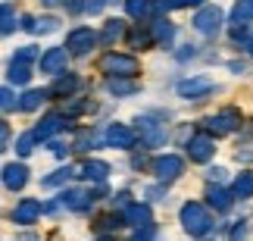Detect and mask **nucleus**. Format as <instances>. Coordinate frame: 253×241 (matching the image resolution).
I'll return each mask as SVG.
<instances>
[{
    "instance_id": "20e7f679",
    "label": "nucleus",
    "mask_w": 253,
    "mask_h": 241,
    "mask_svg": "<svg viewBox=\"0 0 253 241\" xmlns=\"http://www.w3.org/2000/svg\"><path fill=\"white\" fill-rule=\"evenodd\" d=\"M94 44H97V35H94L91 25H75L66 35V53H72V56H84Z\"/></svg>"
},
{
    "instance_id": "ea45409f",
    "label": "nucleus",
    "mask_w": 253,
    "mask_h": 241,
    "mask_svg": "<svg viewBox=\"0 0 253 241\" xmlns=\"http://www.w3.org/2000/svg\"><path fill=\"white\" fill-rule=\"evenodd\" d=\"M50 150H53V157H66V153H69V147H66L63 141H50Z\"/></svg>"
},
{
    "instance_id": "1a4fd4ad",
    "label": "nucleus",
    "mask_w": 253,
    "mask_h": 241,
    "mask_svg": "<svg viewBox=\"0 0 253 241\" xmlns=\"http://www.w3.org/2000/svg\"><path fill=\"white\" fill-rule=\"evenodd\" d=\"M44 213V207H41V200H35V197H22L19 204L13 207V223L16 226H35L38 223V216Z\"/></svg>"
},
{
    "instance_id": "cd10ccee",
    "label": "nucleus",
    "mask_w": 253,
    "mask_h": 241,
    "mask_svg": "<svg viewBox=\"0 0 253 241\" xmlns=\"http://www.w3.org/2000/svg\"><path fill=\"white\" fill-rule=\"evenodd\" d=\"M72 166H63V169H56V172H50V176H47L44 182H41V185L44 188H60V185H66V182H69L72 179Z\"/></svg>"
},
{
    "instance_id": "37998d69",
    "label": "nucleus",
    "mask_w": 253,
    "mask_h": 241,
    "mask_svg": "<svg viewBox=\"0 0 253 241\" xmlns=\"http://www.w3.org/2000/svg\"><path fill=\"white\" fill-rule=\"evenodd\" d=\"M238 160H250V163H253V147H244V150H238Z\"/></svg>"
},
{
    "instance_id": "c03bdc74",
    "label": "nucleus",
    "mask_w": 253,
    "mask_h": 241,
    "mask_svg": "<svg viewBox=\"0 0 253 241\" xmlns=\"http://www.w3.org/2000/svg\"><path fill=\"white\" fill-rule=\"evenodd\" d=\"M44 6H56V3H63V0H41Z\"/></svg>"
},
{
    "instance_id": "2eb2a0df",
    "label": "nucleus",
    "mask_w": 253,
    "mask_h": 241,
    "mask_svg": "<svg viewBox=\"0 0 253 241\" xmlns=\"http://www.w3.org/2000/svg\"><path fill=\"white\" fill-rule=\"evenodd\" d=\"M91 204H94L91 191H82V188H72V191H63V194H60V207H69V210H75V213L87 210Z\"/></svg>"
},
{
    "instance_id": "7c9ffc66",
    "label": "nucleus",
    "mask_w": 253,
    "mask_h": 241,
    "mask_svg": "<svg viewBox=\"0 0 253 241\" xmlns=\"http://www.w3.org/2000/svg\"><path fill=\"white\" fill-rule=\"evenodd\" d=\"M125 9H128L131 19H144L150 13V3H147V0H125Z\"/></svg>"
},
{
    "instance_id": "9d476101",
    "label": "nucleus",
    "mask_w": 253,
    "mask_h": 241,
    "mask_svg": "<svg viewBox=\"0 0 253 241\" xmlns=\"http://www.w3.org/2000/svg\"><path fill=\"white\" fill-rule=\"evenodd\" d=\"M210 91H216V82L207 79V75H191V79L178 82V94L181 97H191V100H197V97H203V94H210Z\"/></svg>"
},
{
    "instance_id": "a19ab883",
    "label": "nucleus",
    "mask_w": 253,
    "mask_h": 241,
    "mask_svg": "<svg viewBox=\"0 0 253 241\" xmlns=\"http://www.w3.org/2000/svg\"><path fill=\"white\" fill-rule=\"evenodd\" d=\"M144 194H147L150 200H163V197H166V188H147Z\"/></svg>"
},
{
    "instance_id": "bb28decb",
    "label": "nucleus",
    "mask_w": 253,
    "mask_h": 241,
    "mask_svg": "<svg viewBox=\"0 0 253 241\" xmlns=\"http://www.w3.org/2000/svg\"><path fill=\"white\" fill-rule=\"evenodd\" d=\"M235 197H241V200L253 197V169H247V172H241V176H238V182H235Z\"/></svg>"
},
{
    "instance_id": "f8f14e48",
    "label": "nucleus",
    "mask_w": 253,
    "mask_h": 241,
    "mask_svg": "<svg viewBox=\"0 0 253 241\" xmlns=\"http://www.w3.org/2000/svg\"><path fill=\"white\" fill-rule=\"evenodd\" d=\"M66 60H69V53H66V47H50V50L38 53V63H41V72L47 75H56L66 69Z\"/></svg>"
},
{
    "instance_id": "7ed1b4c3",
    "label": "nucleus",
    "mask_w": 253,
    "mask_h": 241,
    "mask_svg": "<svg viewBox=\"0 0 253 241\" xmlns=\"http://www.w3.org/2000/svg\"><path fill=\"white\" fill-rule=\"evenodd\" d=\"M235 129H241V110H235V107H225V110H219L216 116L207 119V135H216V138L231 135Z\"/></svg>"
},
{
    "instance_id": "412c9836",
    "label": "nucleus",
    "mask_w": 253,
    "mask_h": 241,
    "mask_svg": "<svg viewBox=\"0 0 253 241\" xmlns=\"http://www.w3.org/2000/svg\"><path fill=\"white\" fill-rule=\"evenodd\" d=\"M6 79H9V85H28V82H32V66H28V63H16V60H9Z\"/></svg>"
},
{
    "instance_id": "f03ea898",
    "label": "nucleus",
    "mask_w": 253,
    "mask_h": 241,
    "mask_svg": "<svg viewBox=\"0 0 253 241\" xmlns=\"http://www.w3.org/2000/svg\"><path fill=\"white\" fill-rule=\"evenodd\" d=\"M100 66H103V72H110V75H116V79H134V75L141 72V60L138 56H131V53H116V50H110L100 60Z\"/></svg>"
},
{
    "instance_id": "72a5a7b5",
    "label": "nucleus",
    "mask_w": 253,
    "mask_h": 241,
    "mask_svg": "<svg viewBox=\"0 0 253 241\" xmlns=\"http://www.w3.org/2000/svg\"><path fill=\"white\" fill-rule=\"evenodd\" d=\"M203 0H160L157 9H181V6H200Z\"/></svg>"
},
{
    "instance_id": "a878e982",
    "label": "nucleus",
    "mask_w": 253,
    "mask_h": 241,
    "mask_svg": "<svg viewBox=\"0 0 253 241\" xmlns=\"http://www.w3.org/2000/svg\"><path fill=\"white\" fill-rule=\"evenodd\" d=\"M106 91H110L113 97H125V94L138 91V85H134L131 79H110V82H106Z\"/></svg>"
},
{
    "instance_id": "f704fd0d",
    "label": "nucleus",
    "mask_w": 253,
    "mask_h": 241,
    "mask_svg": "<svg viewBox=\"0 0 253 241\" xmlns=\"http://www.w3.org/2000/svg\"><path fill=\"white\" fill-rule=\"evenodd\" d=\"M134 241H157V226H141V229H134Z\"/></svg>"
},
{
    "instance_id": "4be33fe9",
    "label": "nucleus",
    "mask_w": 253,
    "mask_h": 241,
    "mask_svg": "<svg viewBox=\"0 0 253 241\" xmlns=\"http://www.w3.org/2000/svg\"><path fill=\"white\" fill-rule=\"evenodd\" d=\"M44 100H47V91H38V88H35V91H25L22 97H19L16 110H22V113H35Z\"/></svg>"
},
{
    "instance_id": "423d86ee",
    "label": "nucleus",
    "mask_w": 253,
    "mask_h": 241,
    "mask_svg": "<svg viewBox=\"0 0 253 241\" xmlns=\"http://www.w3.org/2000/svg\"><path fill=\"white\" fill-rule=\"evenodd\" d=\"M181 172H184V160L178 153H160V157L153 160V176H157L163 185H166V182H175Z\"/></svg>"
},
{
    "instance_id": "39448f33",
    "label": "nucleus",
    "mask_w": 253,
    "mask_h": 241,
    "mask_svg": "<svg viewBox=\"0 0 253 241\" xmlns=\"http://www.w3.org/2000/svg\"><path fill=\"white\" fill-rule=\"evenodd\" d=\"M194 28H197L200 35H219V28H222V9L216 3H207V6H200L197 13H194Z\"/></svg>"
},
{
    "instance_id": "6ab92c4d",
    "label": "nucleus",
    "mask_w": 253,
    "mask_h": 241,
    "mask_svg": "<svg viewBox=\"0 0 253 241\" xmlns=\"http://www.w3.org/2000/svg\"><path fill=\"white\" fill-rule=\"evenodd\" d=\"M16 28H19V13L9 0H3L0 3V35H13Z\"/></svg>"
},
{
    "instance_id": "f3484780",
    "label": "nucleus",
    "mask_w": 253,
    "mask_h": 241,
    "mask_svg": "<svg viewBox=\"0 0 253 241\" xmlns=\"http://www.w3.org/2000/svg\"><path fill=\"white\" fill-rule=\"evenodd\" d=\"M150 35H153V44L169 47V44L175 41V25L169 22V19H160V22H153V25H150Z\"/></svg>"
},
{
    "instance_id": "58836bf2",
    "label": "nucleus",
    "mask_w": 253,
    "mask_h": 241,
    "mask_svg": "<svg viewBox=\"0 0 253 241\" xmlns=\"http://www.w3.org/2000/svg\"><path fill=\"white\" fill-rule=\"evenodd\" d=\"M194 56H197V47H194V44H184L181 53H178V60L184 63V60H194Z\"/></svg>"
},
{
    "instance_id": "de8ad7c7",
    "label": "nucleus",
    "mask_w": 253,
    "mask_h": 241,
    "mask_svg": "<svg viewBox=\"0 0 253 241\" xmlns=\"http://www.w3.org/2000/svg\"><path fill=\"white\" fill-rule=\"evenodd\" d=\"M97 241H113V238H97Z\"/></svg>"
},
{
    "instance_id": "e433bc0d",
    "label": "nucleus",
    "mask_w": 253,
    "mask_h": 241,
    "mask_svg": "<svg viewBox=\"0 0 253 241\" xmlns=\"http://www.w3.org/2000/svg\"><path fill=\"white\" fill-rule=\"evenodd\" d=\"M106 3H110V0H87L84 9H87L91 16H97V13H103V6H106Z\"/></svg>"
},
{
    "instance_id": "473e14b6",
    "label": "nucleus",
    "mask_w": 253,
    "mask_h": 241,
    "mask_svg": "<svg viewBox=\"0 0 253 241\" xmlns=\"http://www.w3.org/2000/svg\"><path fill=\"white\" fill-rule=\"evenodd\" d=\"M13 60H16V63H28V66H32V63L38 60V47H32V44H28V47H19V50L13 53Z\"/></svg>"
},
{
    "instance_id": "c9c22d12",
    "label": "nucleus",
    "mask_w": 253,
    "mask_h": 241,
    "mask_svg": "<svg viewBox=\"0 0 253 241\" xmlns=\"http://www.w3.org/2000/svg\"><path fill=\"white\" fill-rule=\"evenodd\" d=\"M9 138H13V132H9V125L0 119V153H3L6 147H9Z\"/></svg>"
},
{
    "instance_id": "6e6552de",
    "label": "nucleus",
    "mask_w": 253,
    "mask_h": 241,
    "mask_svg": "<svg viewBox=\"0 0 253 241\" xmlns=\"http://www.w3.org/2000/svg\"><path fill=\"white\" fill-rule=\"evenodd\" d=\"M184 150H188L191 163H210L212 153H216V141H212V135H191Z\"/></svg>"
},
{
    "instance_id": "79ce46f5",
    "label": "nucleus",
    "mask_w": 253,
    "mask_h": 241,
    "mask_svg": "<svg viewBox=\"0 0 253 241\" xmlns=\"http://www.w3.org/2000/svg\"><path fill=\"white\" fill-rule=\"evenodd\" d=\"M210 182H225V169H222V166H212L210 169Z\"/></svg>"
},
{
    "instance_id": "4468645a",
    "label": "nucleus",
    "mask_w": 253,
    "mask_h": 241,
    "mask_svg": "<svg viewBox=\"0 0 253 241\" xmlns=\"http://www.w3.org/2000/svg\"><path fill=\"white\" fill-rule=\"evenodd\" d=\"M63 125H66V116H63V113H50V116H44L41 122H38V129H35L32 135H35L38 141H50L53 135L63 129Z\"/></svg>"
},
{
    "instance_id": "c756f323",
    "label": "nucleus",
    "mask_w": 253,
    "mask_h": 241,
    "mask_svg": "<svg viewBox=\"0 0 253 241\" xmlns=\"http://www.w3.org/2000/svg\"><path fill=\"white\" fill-rule=\"evenodd\" d=\"M35 144H38V138L32 132H25V135H19V141H16V153L19 157H32V150H35Z\"/></svg>"
},
{
    "instance_id": "2f4dec72",
    "label": "nucleus",
    "mask_w": 253,
    "mask_h": 241,
    "mask_svg": "<svg viewBox=\"0 0 253 241\" xmlns=\"http://www.w3.org/2000/svg\"><path fill=\"white\" fill-rule=\"evenodd\" d=\"M131 44H134V47H150V44H153V35H150V25H147V28H144V32H141V25H138V28H134V32H131Z\"/></svg>"
},
{
    "instance_id": "9b49d317",
    "label": "nucleus",
    "mask_w": 253,
    "mask_h": 241,
    "mask_svg": "<svg viewBox=\"0 0 253 241\" xmlns=\"http://www.w3.org/2000/svg\"><path fill=\"white\" fill-rule=\"evenodd\" d=\"M0 182H3L6 191H22L28 185V166L25 163H6L3 172H0Z\"/></svg>"
},
{
    "instance_id": "ddd939ff",
    "label": "nucleus",
    "mask_w": 253,
    "mask_h": 241,
    "mask_svg": "<svg viewBox=\"0 0 253 241\" xmlns=\"http://www.w3.org/2000/svg\"><path fill=\"white\" fill-rule=\"evenodd\" d=\"M106 144H113L119 150H128V147H134V132L122 122H113V125H106Z\"/></svg>"
},
{
    "instance_id": "aec40b11",
    "label": "nucleus",
    "mask_w": 253,
    "mask_h": 241,
    "mask_svg": "<svg viewBox=\"0 0 253 241\" xmlns=\"http://www.w3.org/2000/svg\"><path fill=\"white\" fill-rule=\"evenodd\" d=\"M79 172H82V179H87V182H106V176H110V166H106L103 160H87Z\"/></svg>"
},
{
    "instance_id": "dca6fc26",
    "label": "nucleus",
    "mask_w": 253,
    "mask_h": 241,
    "mask_svg": "<svg viewBox=\"0 0 253 241\" xmlns=\"http://www.w3.org/2000/svg\"><path fill=\"white\" fill-rule=\"evenodd\" d=\"M125 223L134 226V229H141V226H150L153 223V213H150V207L147 204H128L125 207Z\"/></svg>"
},
{
    "instance_id": "393cba45",
    "label": "nucleus",
    "mask_w": 253,
    "mask_h": 241,
    "mask_svg": "<svg viewBox=\"0 0 253 241\" xmlns=\"http://www.w3.org/2000/svg\"><path fill=\"white\" fill-rule=\"evenodd\" d=\"M56 28H60V19L56 16H38V19H32V28H28V32L32 35H50Z\"/></svg>"
},
{
    "instance_id": "4c0bfd02",
    "label": "nucleus",
    "mask_w": 253,
    "mask_h": 241,
    "mask_svg": "<svg viewBox=\"0 0 253 241\" xmlns=\"http://www.w3.org/2000/svg\"><path fill=\"white\" fill-rule=\"evenodd\" d=\"M228 241H247V226H244V223H238L235 229H231V235H228Z\"/></svg>"
},
{
    "instance_id": "c85d7f7f",
    "label": "nucleus",
    "mask_w": 253,
    "mask_h": 241,
    "mask_svg": "<svg viewBox=\"0 0 253 241\" xmlns=\"http://www.w3.org/2000/svg\"><path fill=\"white\" fill-rule=\"evenodd\" d=\"M231 19H235V22H247V19H253V0H238L235 9H231Z\"/></svg>"
},
{
    "instance_id": "49530a36",
    "label": "nucleus",
    "mask_w": 253,
    "mask_h": 241,
    "mask_svg": "<svg viewBox=\"0 0 253 241\" xmlns=\"http://www.w3.org/2000/svg\"><path fill=\"white\" fill-rule=\"evenodd\" d=\"M19 241H38V238L35 235H25V238H19Z\"/></svg>"
},
{
    "instance_id": "f257e3e1",
    "label": "nucleus",
    "mask_w": 253,
    "mask_h": 241,
    "mask_svg": "<svg viewBox=\"0 0 253 241\" xmlns=\"http://www.w3.org/2000/svg\"><path fill=\"white\" fill-rule=\"evenodd\" d=\"M181 226H184V232L194 235V238H203V235H210L212 229H216V219H212L210 213V207H203L200 200H188V204L181 207Z\"/></svg>"
},
{
    "instance_id": "a18cd8bd",
    "label": "nucleus",
    "mask_w": 253,
    "mask_h": 241,
    "mask_svg": "<svg viewBox=\"0 0 253 241\" xmlns=\"http://www.w3.org/2000/svg\"><path fill=\"white\" fill-rule=\"evenodd\" d=\"M247 50H250V53H253V38H247Z\"/></svg>"
},
{
    "instance_id": "b1692460",
    "label": "nucleus",
    "mask_w": 253,
    "mask_h": 241,
    "mask_svg": "<svg viewBox=\"0 0 253 241\" xmlns=\"http://www.w3.org/2000/svg\"><path fill=\"white\" fill-rule=\"evenodd\" d=\"M207 200H210V207L219 210V213L231 210V204H235V200H231V194H228V191H222V188H210V191H207Z\"/></svg>"
},
{
    "instance_id": "0eeeda50",
    "label": "nucleus",
    "mask_w": 253,
    "mask_h": 241,
    "mask_svg": "<svg viewBox=\"0 0 253 241\" xmlns=\"http://www.w3.org/2000/svg\"><path fill=\"white\" fill-rule=\"evenodd\" d=\"M138 132H141V138H144V144H147V147H163V144H166V125L163 122H153L150 116H138Z\"/></svg>"
},
{
    "instance_id": "5701e85b",
    "label": "nucleus",
    "mask_w": 253,
    "mask_h": 241,
    "mask_svg": "<svg viewBox=\"0 0 253 241\" xmlns=\"http://www.w3.org/2000/svg\"><path fill=\"white\" fill-rule=\"evenodd\" d=\"M125 32H128V28H125L122 19H110V22L103 25V44L113 47L116 41H122V38H125Z\"/></svg>"
},
{
    "instance_id": "a211bd4d",
    "label": "nucleus",
    "mask_w": 253,
    "mask_h": 241,
    "mask_svg": "<svg viewBox=\"0 0 253 241\" xmlns=\"http://www.w3.org/2000/svg\"><path fill=\"white\" fill-rule=\"evenodd\" d=\"M79 75L75 72H63V75H56V82H53V88H50V94H56V97H69L72 91H79Z\"/></svg>"
}]
</instances>
